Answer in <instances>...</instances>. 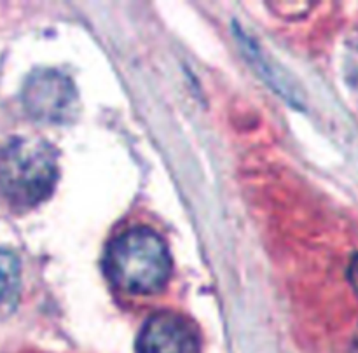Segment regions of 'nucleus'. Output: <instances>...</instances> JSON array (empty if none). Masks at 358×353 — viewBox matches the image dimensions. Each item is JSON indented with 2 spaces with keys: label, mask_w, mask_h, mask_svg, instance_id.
<instances>
[{
  "label": "nucleus",
  "mask_w": 358,
  "mask_h": 353,
  "mask_svg": "<svg viewBox=\"0 0 358 353\" xmlns=\"http://www.w3.org/2000/svg\"><path fill=\"white\" fill-rule=\"evenodd\" d=\"M58 182L55 147L37 136H14L0 149V194L14 208H34Z\"/></svg>",
  "instance_id": "obj_2"
},
{
  "label": "nucleus",
  "mask_w": 358,
  "mask_h": 353,
  "mask_svg": "<svg viewBox=\"0 0 358 353\" xmlns=\"http://www.w3.org/2000/svg\"><path fill=\"white\" fill-rule=\"evenodd\" d=\"M348 278H350V283H352V287L355 289V292L358 294V255L353 257L352 264H350Z\"/></svg>",
  "instance_id": "obj_7"
},
{
  "label": "nucleus",
  "mask_w": 358,
  "mask_h": 353,
  "mask_svg": "<svg viewBox=\"0 0 358 353\" xmlns=\"http://www.w3.org/2000/svg\"><path fill=\"white\" fill-rule=\"evenodd\" d=\"M21 268L16 255L0 247V317L14 310L20 297Z\"/></svg>",
  "instance_id": "obj_5"
},
{
  "label": "nucleus",
  "mask_w": 358,
  "mask_h": 353,
  "mask_svg": "<svg viewBox=\"0 0 358 353\" xmlns=\"http://www.w3.org/2000/svg\"><path fill=\"white\" fill-rule=\"evenodd\" d=\"M105 271L122 292L150 296L159 292L170 278V252L156 231L133 227L108 245Z\"/></svg>",
  "instance_id": "obj_1"
},
{
  "label": "nucleus",
  "mask_w": 358,
  "mask_h": 353,
  "mask_svg": "<svg viewBox=\"0 0 358 353\" xmlns=\"http://www.w3.org/2000/svg\"><path fill=\"white\" fill-rule=\"evenodd\" d=\"M136 353H199L198 331L185 317L157 313L140 331Z\"/></svg>",
  "instance_id": "obj_4"
},
{
  "label": "nucleus",
  "mask_w": 358,
  "mask_h": 353,
  "mask_svg": "<svg viewBox=\"0 0 358 353\" xmlns=\"http://www.w3.org/2000/svg\"><path fill=\"white\" fill-rule=\"evenodd\" d=\"M346 79L355 89H358V42L352 45L346 56Z\"/></svg>",
  "instance_id": "obj_6"
},
{
  "label": "nucleus",
  "mask_w": 358,
  "mask_h": 353,
  "mask_svg": "<svg viewBox=\"0 0 358 353\" xmlns=\"http://www.w3.org/2000/svg\"><path fill=\"white\" fill-rule=\"evenodd\" d=\"M21 101L30 117L45 124H66L79 112V94L72 79L55 69H37L27 77Z\"/></svg>",
  "instance_id": "obj_3"
}]
</instances>
